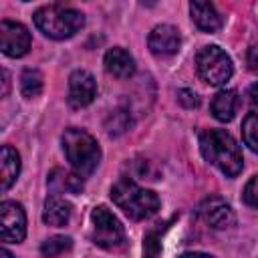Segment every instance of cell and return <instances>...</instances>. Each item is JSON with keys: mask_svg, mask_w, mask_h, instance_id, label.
Returning <instances> with one entry per match:
<instances>
[{"mask_svg": "<svg viewBox=\"0 0 258 258\" xmlns=\"http://www.w3.org/2000/svg\"><path fill=\"white\" fill-rule=\"evenodd\" d=\"M0 236L2 242L18 244L26 236V214L18 202H2L0 204Z\"/></svg>", "mask_w": 258, "mask_h": 258, "instance_id": "cell-7", "label": "cell"}, {"mask_svg": "<svg viewBox=\"0 0 258 258\" xmlns=\"http://www.w3.org/2000/svg\"><path fill=\"white\" fill-rule=\"evenodd\" d=\"M0 258H14V256H12V254H10L6 248H2V250H0Z\"/></svg>", "mask_w": 258, "mask_h": 258, "instance_id": "cell-28", "label": "cell"}, {"mask_svg": "<svg viewBox=\"0 0 258 258\" xmlns=\"http://www.w3.org/2000/svg\"><path fill=\"white\" fill-rule=\"evenodd\" d=\"M2 77H4V93H2V97H6L8 95V71H2Z\"/></svg>", "mask_w": 258, "mask_h": 258, "instance_id": "cell-27", "label": "cell"}, {"mask_svg": "<svg viewBox=\"0 0 258 258\" xmlns=\"http://www.w3.org/2000/svg\"><path fill=\"white\" fill-rule=\"evenodd\" d=\"M157 250H159V244H157V232H149V234L145 236L143 258H155V256H157Z\"/></svg>", "mask_w": 258, "mask_h": 258, "instance_id": "cell-22", "label": "cell"}, {"mask_svg": "<svg viewBox=\"0 0 258 258\" xmlns=\"http://www.w3.org/2000/svg\"><path fill=\"white\" fill-rule=\"evenodd\" d=\"M179 258H212V256L210 254H204V252H185Z\"/></svg>", "mask_w": 258, "mask_h": 258, "instance_id": "cell-26", "label": "cell"}, {"mask_svg": "<svg viewBox=\"0 0 258 258\" xmlns=\"http://www.w3.org/2000/svg\"><path fill=\"white\" fill-rule=\"evenodd\" d=\"M177 101H179L183 107H187V109L198 107V103H200L198 95H196L194 91H189V89H181V91H179V95H177Z\"/></svg>", "mask_w": 258, "mask_h": 258, "instance_id": "cell-23", "label": "cell"}, {"mask_svg": "<svg viewBox=\"0 0 258 258\" xmlns=\"http://www.w3.org/2000/svg\"><path fill=\"white\" fill-rule=\"evenodd\" d=\"M200 149L206 161L216 165L228 177H236L242 171L244 159L236 139L224 129H208L200 137Z\"/></svg>", "mask_w": 258, "mask_h": 258, "instance_id": "cell-1", "label": "cell"}, {"mask_svg": "<svg viewBox=\"0 0 258 258\" xmlns=\"http://www.w3.org/2000/svg\"><path fill=\"white\" fill-rule=\"evenodd\" d=\"M20 173V155L10 145H2L0 151V185L2 191H6Z\"/></svg>", "mask_w": 258, "mask_h": 258, "instance_id": "cell-16", "label": "cell"}, {"mask_svg": "<svg viewBox=\"0 0 258 258\" xmlns=\"http://www.w3.org/2000/svg\"><path fill=\"white\" fill-rule=\"evenodd\" d=\"M202 220L214 228V230H226L230 226H234L236 222V216H234V210L230 208V204L226 200H222L220 196H210L206 198L200 208H198Z\"/></svg>", "mask_w": 258, "mask_h": 258, "instance_id": "cell-9", "label": "cell"}, {"mask_svg": "<svg viewBox=\"0 0 258 258\" xmlns=\"http://www.w3.org/2000/svg\"><path fill=\"white\" fill-rule=\"evenodd\" d=\"M0 48L6 56H24L30 48V32L20 22L2 20L0 22Z\"/></svg>", "mask_w": 258, "mask_h": 258, "instance_id": "cell-8", "label": "cell"}, {"mask_svg": "<svg viewBox=\"0 0 258 258\" xmlns=\"http://www.w3.org/2000/svg\"><path fill=\"white\" fill-rule=\"evenodd\" d=\"M62 149H64V155H67L71 167L81 177L91 175L101 161V147H99L97 139L91 133L77 129V127H69L64 131Z\"/></svg>", "mask_w": 258, "mask_h": 258, "instance_id": "cell-4", "label": "cell"}, {"mask_svg": "<svg viewBox=\"0 0 258 258\" xmlns=\"http://www.w3.org/2000/svg\"><path fill=\"white\" fill-rule=\"evenodd\" d=\"M196 69H198L200 79L214 87L226 85L234 73L232 58L216 44L200 48V52L196 56Z\"/></svg>", "mask_w": 258, "mask_h": 258, "instance_id": "cell-5", "label": "cell"}, {"mask_svg": "<svg viewBox=\"0 0 258 258\" xmlns=\"http://www.w3.org/2000/svg\"><path fill=\"white\" fill-rule=\"evenodd\" d=\"M73 214V206L69 200L60 198V196H50L44 202V210H42V220L48 226H64L71 220Z\"/></svg>", "mask_w": 258, "mask_h": 258, "instance_id": "cell-14", "label": "cell"}, {"mask_svg": "<svg viewBox=\"0 0 258 258\" xmlns=\"http://www.w3.org/2000/svg\"><path fill=\"white\" fill-rule=\"evenodd\" d=\"M147 44L149 50L157 56H169L175 54L181 46V34L175 26L171 24H157L149 36H147Z\"/></svg>", "mask_w": 258, "mask_h": 258, "instance_id": "cell-11", "label": "cell"}, {"mask_svg": "<svg viewBox=\"0 0 258 258\" xmlns=\"http://www.w3.org/2000/svg\"><path fill=\"white\" fill-rule=\"evenodd\" d=\"M242 137H244V143L248 145V149L258 153V113L246 115V119L242 123Z\"/></svg>", "mask_w": 258, "mask_h": 258, "instance_id": "cell-20", "label": "cell"}, {"mask_svg": "<svg viewBox=\"0 0 258 258\" xmlns=\"http://www.w3.org/2000/svg\"><path fill=\"white\" fill-rule=\"evenodd\" d=\"M246 64H248V69L252 73L258 75V44H252L248 48V52H246Z\"/></svg>", "mask_w": 258, "mask_h": 258, "instance_id": "cell-24", "label": "cell"}, {"mask_svg": "<svg viewBox=\"0 0 258 258\" xmlns=\"http://www.w3.org/2000/svg\"><path fill=\"white\" fill-rule=\"evenodd\" d=\"M97 97V83L95 77L89 71H75L69 77V105L75 109L87 107L93 103V99Z\"/></svg>", "mask_w": 258, "mask_h": 258, "instance_id": "cell-10", "label": "cell"}, {"mask_svg": "<svg viewBox=\"0 0 258 258\" xmlns=\"http://www.w3.org/2000/svg\"><path fill=\"white\" fill-rule=\"evenodd\" d=\"M20 93L26 99H34L42 93V73L38 69H24L20 75Z\"/></svg>", "mask_w": 258, "mask_h": 258, "instance_id": "cell-18", "label": "cell"}, {"mask_svg": "<svg viewBox=\"0 0 258 258\" xmlns=\"http://www.w3.org/2000/svg\"><path fill=\"white\" fill-rule=\"evenodd\" d=\"M32 18H34L36 28L52 40L71 38L73 34H77L85 26L83 12H79L75 8H69V6H60V4L42 6L34 12Z\"/></svg>", "mask_w": 258, "mask_h": 258, "instance_id": "cell-3", "label": "cell"}, {"mask_svg": "<svg viewBox=\"0 0 258 258\" xmlns=\"http://www.w3.org/2000/svg\"><path fill=\"white\" fill-rule=\"evenodd\" d=\"M238 93L232 91V89H224V91H218L212 99V115L218 119V121H232L236 111H238Z\"/></svg>", "mask_w": 258, "mask_h": 258, "instance_id": "cell-15", "label": "cell"}, {"mask_svg": "<svg viewBox=\"0 0 258 258\" xmlns=\"http://www.w3.org/2000/svg\"><path fill=\"white\" fill-rule=\"evenodd\" d=\"M242 198H244V202H246L248 206L258 208V175H254V177L246 183V187H244V191H242Z\"/></svg>", "mask_w": 258, "mask_h": 258, "instance_id": "cell-21", "label": "cell"}, {"mask_svg": "<svg viewBox=\"0 0 258 258\" xmlns=\"http://www.w3.org/2000/svg\"><path fill=\"white\" fill-rule=\"evenodd\" d=\"M248 101H250L254 107H258V83H254V85L248 89Z\"/></svg>", "mask_w": 258, "mask_h": 258, "instance_id": "cell-25", "label": "cell"}, {"mask_svg": "<svg viewBox=\"0 0 258 258\" xmlns=\"http://www.w3.org/2000/svg\"><path fill=\"white\" fill-rule=\"evenodd\" d=\"M71 248H73V240L69 236H52V238H48V240L42 242L40 254L44 258H58L64 252H69Z\"/></svg>", "mask_w": 258, "mask_h": 258, "instance_id": "cell-19", "label": "cell"}, {"mask_svg": "<svg viewBox=\"0 0 258 258\" xmlns=\"http://www.w3.org/2000/svg\"><path fill=\"white\" fill-rule=\"evenodd\" d=\"M48 187L52 189V196H56V194H81L83 191V177L79 173L54 169L48 175Z\"/></svg>", "mask_w": 258, "mask_h": 258, "instance_id": "cell-17", "label": "cell"}, {"mask_svg": "<svg viewBox=\"0 0 258 258\" xmlns=\"http://www.w3.org/2000/svg\"><path fill=\"white\" fill-rule=\"evenodd\" d=\"M111 200L131 220H147L157 214L159 198L151 189L139 187L135 181L123 177L111 187Z\"/></svg>", "mask_w": 258, "mask_h": 258, "instance_id": "cell-2", "label": "cell"}, {"mask_svg": "<svg viewBox=\"0 0 258 258\" xmlns=\"http://www.w3.org/2000/svg\"><path fill=\"white\" fill-rule=\"evenodd\" d=\"M105 69L117 79H129L135 73V58L129 54V50L115 46L105 52Z\"/></svg>", "mask_w": 258, "mask_h": 258, "instance_id": "cell-13", "label": "cell"}, {"mask_svg": "<svg viewBox=\"0 0 258 258\" xmlns=\"http://www.w3.org/2000/svg\"><path fill=\"white\" fill-rule=\"evenodd\" d=\"M189 14H191V20L196 22V26L204 32H216L224 24V18L220 16V12L216 10V6L212 2H191Z\"/></svg>", "mask_w": 258, "mask_h": 258, "instance_id": "cell-12", "label": "cell"}, {"mask_svg": "<svg viewBox=\"0 0 258 258\" xmlns=\"http://www.w3.org/2000/svg\"><path fill=\"white\" fill-rule=\"evenodd\" d=\"M93 220V242L101 248H115L125 240V230L117 216H113L105 206H97L91 214Z\"/></svg>", "mask_w": 258, "mask_h": 258, "instance_id": "cell-6", "label": "cell"}]
</instances>
